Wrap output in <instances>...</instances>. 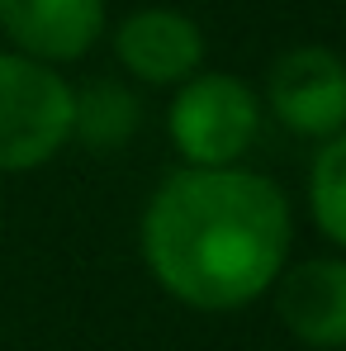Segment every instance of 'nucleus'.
<instances>
[{
	"label": "nucleus",
	"mask_w": 346,
	"mask_h": 351,
	"mask_svg": "<svg viewBox=\"0 0 346 351\" xmlns=\"http://www.w3.org/2000/svg\"><path fill=\"white\" fill-rule=\"evenodd\" d=\"M119 71L133 86L147 90H171L185 76H195L204 66V29L195 14L175 10V5H143L133 14H123L110 34Z\"/></svg>",
	"instance_id": "nucleus-5"
},
{
	"label": "nucleus",
	"mask_w": 346,
	"mask_h": 351,
	"mask_svg": "<svg viewBox=\"0 0 346 351\" xmlns=\"http://www.w3.org/2000/svg\"><path fill=\"white\" fill-rule=\"evenodd\" d=\"M304 204H308L313 228L337 252H346V128L318 143L308 176H304Z\"/></svg>",
	"instance_id": "nucleus-9"
},
{
	"label": "nucleus",
	"mask_w": 346,
	"mask_h": 351,
	"mask_svg": "<svg viewBox=\"0 0 346 351\" xmlns=\"http://www.w3.org/2000/svg\"><path fill=\"white\" fill-rule=\"evenodd\" d=\"M261 90H251L232 71L199 66L171 86L166 105V138L180 167H237L261 138Z\"/></svg>",
	"instance_id": "nucleus-2"
},
{
	"label": "nucleus",
	"mask_w": 346,
	"mask_h": 351,
	"mask_svg": "<svg viewBox=\"0 0 346 351\" xmlns=\"http://www.w3.org/2000/svg\"><path fill=\"white\" fill-rule=\"evenodd\" d=\"M110 29L105 0H0V34L14 53L66 66L81 62Z\"/></svg>",
	"instance_id": "nucleus-7"
},
{
	"label": "nucleus",
	"mask_w": 346,
	"mask_h": 351,
	"mask_svg": "<svg viewBox=\"0 0 346 351\" xmlns=\"http://www.w3.org/2000/svg\"><path fill=\"white\" fill-rule=\"evenodd\" d=\"M261 110L294 138L323 143L346 128V58L328 43H294L266 66Z\"/></svg>",
	"instance_id": "nucleus-4"
},
{
	"label": "nucleus",
	"mask_w": 346,
	"mask_h": 351,
	"mask_svg": "<svg viewBox=\"0 0 346 351\" xmlns=\"http://www.w3.org/2000/svg\"><path fill=\"white\" fill-rule=\"evenodd\" d=\"M143 95L128 76H90L71 86V143L90 152H114L143 133Z\"/></svg>",
	"instance_id": "nucleus-8"
},
{
	"label": "nucleus",
	"mask_w": 346,
	"mask_h": 351,
	"mask_svg": "<svg viewBox=\"0 0 346 351\" xmlns=\"http://www.w3.org/2000/svg\"><path fill=\"white\" fill-rule=\"evenodd\" d=\"M71 143V81L62 66L0 48V176L48 167Z\"/></svg>",
	"instance_id": "nucleus-3"
},
{
	"label": "nucleus",
	"mask_w": 346,
	"mask_h": 351,
	"mask_svg": "<svg viewBox=\"0 0 346 351\" xmlns=\"http://www.w3.org/2000/svg\"><path fill=\"white\" fill-rule=\"evenodd\" d=\"M271 299L294 342L313 351H346V252L285 261Z\"/></svg>",
	"instance_id": "nucleus-6"
},
{
	"label": "nucleus",
	"mask_w": 346,
	"mask_h": 351,
	"mask_svg": "<svg viewBox=\"0 0 346 351\" xmlns=\"http://www.w3.org/2000/svg\"><path fill=\"white\" fill-rule=\"evenodd\" d=\"M294 247L289 195L251 167H175L143 204L138 252L175 304L232 313L266 299Z\"/></svg>",
	"instance_id": "nucleus-1"
}]
</instances>
